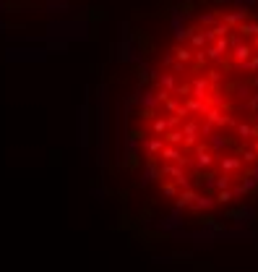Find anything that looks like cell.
<instances>
[{"mask_svg": "<svg viewBox=\"0 0 258 272\" xmlns=\"http://www.w3.org/2000/svg\"><path fill=\"white\" fill-rule=\"evenodd\" d=\"M141 152L180 199H227L258 175V16L214 8L167 44L139 115Z\"/></svg>", "mask_w": 258, "mask_h": 272, "instance_id": "6da1fadb", "label": "cell"}]
</instances>
